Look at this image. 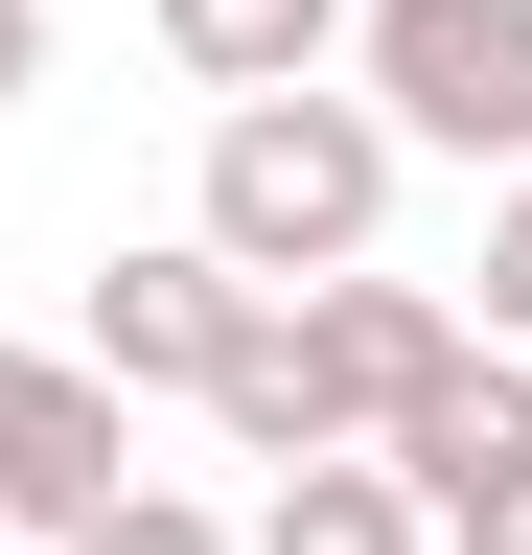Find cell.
I'll use <instances>...</instances> for the list:
<instances>
[{
    "instance_id": "6",
    "label": "cell",
    "mask_w": 532,
    "mask_h": 555,
    "mask_svg": "<svg viewBox=\"0 0 532 555\" xmlns=\"http://www.w3.org/2000/svg\"><path fill=\"white\" fill-rule=\"evenodd\" d=\"M371 463H393V486H417V509H486V486L532 463V347H486V324H463V347H440V393H417V416H393V440H371Z\"/></svg>"
},
{
    "instance_id": "9",
    "label": "cell",
    "mask_w": 532,
    "mask_h": 555,
    "mask_svg": "<svg viewBox=\"0 0 532 555\" xmlns=\"http://www.w3.org/2000/svg\"><path fill=\"white\" fill-rule=\"evenodd\" d=\"M70 555H232V532H209V509H185V486H116V509H93Z\"/></svg>"
},
{
    "instance_id": "10",
    "label": "cell",
    "mask_w": 532,
    "mask_h": 555,
    "mask_svg": "<svg viewBox=\"0 0 532 555\" xmlns=\"http://www.w3.org/2000/svg\"><path fill=\"white\" fill-rule=\"evenodd\" d=\"M486 347H532V163H509V208H486Z\"/></svg>"
},
{
    "instance_id": "11",
    "label": "cell",
    "mask_w": 532,
    "mask_h": 555,
    "mask_svg": "<svg viewBox=\"0 0 532 555\" xmlns=\"http://www.w3.org/2000/svg\"><path fill=\"white\" fill-rule=\"evenodd\" d=\"M440 555H532V463L486 486V509H440Z\"/></svg>"
},
{
    "instance_id": "12",
    "label": "cell",
    "mask_w": 532,
    "mask_h": 555,
    "mask_svg": "<svg viewBox=\"0 0 532 555\" xmlns=\"http://www.w3.org/2000/svg\"><path fill=\"white\" fill-rule=\"evenodd\" d=\"M24 69H47V0H0V116H24Z\"/></svg>"
},
{
    "instance_id": "7",
    "label": "cell",
    "mask_w": 532,
    "mask_h": 555,
    "mask_svg": "<svg viewBox=\"0 0 532 555\" xmlns=\"http://www.w3.org/2000/svg\"><path fill=\"white\" fill-rule=\"evenodd\" d=\"M232 555H440V509H417L371 440H324V463H278V509H255Z\"/></svg>"
},
{
    "instance_id": "8",
    "label": "cell",
    "mask_w": 532,
    "mask_h": 555,
    "mask_svg": "<svg viewBox=\"0 0 532 555\" xmlns=\"http://www.w3.org/2000/svg\"><path fill=\"white\" fill-rule=\"evenodd\" d=\"M163 47L209 69V116H232V93H301V69L348 47V0H163Z\"/></svg>"
},
{
    "instance_id": "13",
    "label": "cell",
    "mask_w": 532,
    "mask_h": 555,
    "mask_svg": "<svg viewBox=\"0 0 532 555\" xmlns=\"http://www.w3.org/2000/svg\"><path fill=\"white\" fill-rule=\"evenodd\" d=\"M0 555H24V532H0Z\"/></svg>"
},
{
    "instance_id": "2",
    "label": "cell",
    "mask_w": 532,
    "mask_h": 555,
    "mask_svg": "<svg viewBox=\"0 0 532 555\" xmlns=\"http://www.w3.org/2000/svg\"><path fill=\"white\" fill-rule=\"evenodd\" d=\"M348 93L393 163H532V0H348Z\"/></svg>"
},
{
    "instance_id": "4",
    "label": "cell",
    "mask_w": 532,
    "mask_h": 555,
    "mask_svg": "<svg viewBox=\"0 0 532 555\" xmlns=\"http://www.w3.org/2000/svg\"><path fill=\"white\" fill-rule=\"evenodd\" d=\"M116 416H140L116 371H70V347H0V532H47V555H70V532L116 509V486H140V440H116Z\"/></svg>"
},
{
    "instance_id": "1",
    "label": "cell",
    "mask_w": 532,
    "mask_h": 555,
    "mask_svg": "<svg viewBox=\"0 0 532 555\" xmlns=\"http://www.w3.org/2000/svg\"><path fill=\"white\" fill-rule=\"evenodd\" d=\"M185 232H209L255 301H301V278H348L393 232V116L348 69H301V93H232L209 116V185H185Z\"/></svg>"
},
{
    "instance_id": "5",
    "label": "cell",
    "mask_w": 532,
    "mask_h": 555,
    "mask_svg": "<svg viewBox=\"0 0 532 555\" xmlns=\"http://www.w3.org/2000/svg\"><path fill=\"white\" fill-rule=\"evenodd\" d=\"M232 324H255V278H232L209 232H140V255H93L70 371H116V393H209V371H232Z\"/></svg>"
},
{
    "instance_id": "3",
    "label": "cell",
    "mask_w": 532,
    "mask_h": 555,
    "mask_svg": "<svg viewBox=\"0 0 532 555\" xmlns=\"http://www.w3.org/2000/svg\"><path fill=\"white\" fill-rule=\"evenodd\" d=\"M278 347H301V416H324V440H393V416H417L440 393V347H463V301H440V278H301V301H278Z\"/></svg>"
}]
</instances>
